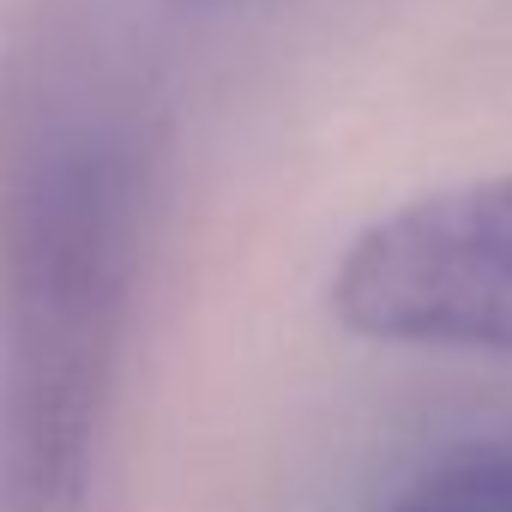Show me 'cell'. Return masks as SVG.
<instances>
[{
  "instance_id": "1",
  "label": "cell",
  "mask_w": 512,
  "mask_h": 512,
  "mask_svg": "<svg viewBox=\"0 0 512 512\" xmlns=\"http://www.w3.org/2000/svg\"><path fill=\"white\" fill-rule=\"evenodd\" d=\"M157 139L109 43L55 19L0 61V512H91Z\"/></svg>"
},
{
  "instance_id": "2",
  "label": "cell",
  "mask_w": 512,
  "mask_h": 512,
  "mask_svg": "<svg viewBox=\"0 0 512 512\" xmlns=\"http://www.w3.org/2000/svg\"><path fill=\"white\" fill-rule=\"evenodd\" d=\"M332 308L362 338L512 356V175L428 193L362 229Z\"/></svg>"
},
{
  "instance_id": "3",
  "label": "cell",
  "mask_w": 512,
  "mask_h": 512,
  "mask_svg": "<svg viewBox=\"0 0 512 512\" xmlns=\"http://www.w3.org/2000/svg\"><path fill=\"white\" fill-rule=\"evenodd\" d=\"M380 512H512V446H464L416 470Z\"/></svg>"
}]
</instances>
